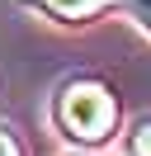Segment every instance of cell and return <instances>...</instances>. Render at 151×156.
<instances>
[{
  "mask_svg": "<svg viewBox=\"0 0 151 156\" xmlns=\"http://www.w3.org/2000/svg\"><path fill=\"white\" fill-rule=\"evenodd\" d=\"M0 156H19V142L9 137V128L0 123Z\"/></svg>",
  "mask_w": 151,
  "mask_h": 156,
  "instance_id": "cell-4",
  "label": "cell"
},
{
  "mask_svg": "<svg viewBox=\"0 0 151 156\" xmlns=\"http://www.w3.org/2000/svg\"><path fill=\"white\" fill-rule=\"evenodd\" d=\"M28 5H38L43 14H52V19H90V14H99L109 0H28Z\"/></svg>",
  "mask_w": 151,
  "mask_h": 156,
  "instance_id": "cell-2",
  "label": "cell"
},
{
  "mask_svg": "<svg viewBox=\"0 0 151 156\" xmlns=\"http://www.w3.org/2000/svg\"><path fill=\"white\" fill-rule=\"evenodd\" d=\"M128 151H132V156H151V118L132 128V137H128Z\"/></svg>",
  "mask_w": 151,
  "mask_h": 156,
  "instance_id": "cell-3",
  "label": "cell"
},
{
  "mask_svg": "<svg viewBox=\"0 0 151 156\" xmlns=\"http://www.w3.org/2000/svg\"><path fill=\"white\" fill-rule=\"evenodd\" d=\"M128 5H132V14H137V19L151 29V0H128Z\"/></svg>",
  "mask_w": 151,
  "mask_h": 156,
  "instance_id": "cell-5",
  "label": "cell"
},
{
  "mask_svg": "<svg viewBox=\"0 0 151 156\" xmlns=\"http://www.w3.org/2000/svg\"><path fill=\"white\" fill-rule=\"evenodd\" d=\"M52 118L71 142L80 147H104L118 128V95L104 85L99 76H71L66 85H57Z\"/></svg>",
  "mask_w": 151,
  "mask_h": 156,
  "instance_id": "cell-1",
  "label": "cell"
}]
</instances>
